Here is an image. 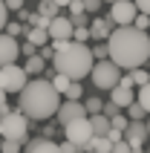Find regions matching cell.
I'll list each match as a JSON object with an SVG mask.
<instances>
[{
  "label": "cell",
  "instance_id": "6da1fadb",
  "mask_svg": "<svg viewBox=\"0 0 150 153\" xmlns=\"http://www.w3.org/2000/svg\"><path fill=\"white\" fill-rule=\"evenodd\" d=\"M110 61L118 69H139L150 61V35L136 29V26H118L107 38Z\"/></svg>",
  "mask_w": 150,
  "mask_h": 153
},
{
  "label": "cell",
  "instance_id": "7a4b0ae2",
  "mask_svg": "<svg viewBox=\"0 0 150 153\" xmlns=\"http://www.w3.org/2000/svg\"><path fill=\"white\" fill-rule=\"evenodd\" d=\"M61 107V95L55 93L52 81L46 78H35L20 90V113L26 119H52Z\"/></svg>",
  "mask_w": 150,
  "mask_h": 153
},
{
  "label": "cell",
  "instance_id": "3957f363",
  "mask_svg": "<svg viewBox=\"0 0 150 153\" xmlns=\"http://www.w3.org/2000/svg\"><path fill=\"white\" fill-rule=\"evenodd\" d=\"M52 67L58 75H67L69 81H81L92 72L95 67V58H92V49L87 43H75V41H67L55 52V58H52Z\"/></svg>",
  "mask_w": 150,
  "mask_h": 153
},
{
  "label": "cell",
  "instance_id": "277c9868",
  "mask_svg": "<svg viewBox=\"0 0 150 153\" xmlns=\"http://www.w3.org/2000/svg\"><path fill=\"white\" fill-rule=\"evenodd\" d=\"M26 136H29V119L17 110H9L3 119H0V139H12V142H20L23 145Z\"/></svg>",
  "mask_w": 150,
  "mask_h": 153
},
{
  "label": "cell",
  "instance_id": "5b68a950",
  "mask_svg": "<svg viewBox=\"0 0 150 153\" xmlns=\"http://www.w3.org/2000/svg\"><path fill=\"white\" fill-rule=\"evenodd\" d=\"M90 78H92V84L98 87V90H113V87H118V81H121V69L110 58L107 61H95Z\"/></svg>",
  "mask_w": 150,
  "mask_h": 153
},
{
  "label": "cell",
  "instance_id": "8992f818",
  "mask_svg": "<svg viewBox=\"0 0 150 153\" xmlns=\"http://www.w3.org/2000/svg\"><path fill=\"white\" fill-rule=\"evenodd\" d=\"M64 136H67V142H72L78 150H87V153H90V142L95 139V136H92V127H90V116L64 124Z\"/></svg>",
  "mask_w": 150,
  "mask_h": 153
},
{
  "label": "cell",
  "instance_id": "52a82bcc",
  "mask_svg": "<svg viewBox=\"0 0 150 153\" xmlns=\"http://www.w3.org/2000/svg\"><path fill=\"white\" fill-rule=\"evenodd\" d=\"M29 84V75H26L23 67H17V64H9V67H0V90L3 93H20L23 87Z\"/></svg>",
  "mask_w": 150,
  "mask_h": 153
},
{
  "label": "cell",
  "instance_id": "ba28073f",
  "mask_svg": "<svg viewBox=\"0 0 150 153\" xmlns=\"http://www.w3.org/2000/svg\"><path fill=\"white\" fill-rule=\"evenodd\" d=\"M136 15H139V9H136L133 0H116L113 9H110V20H113V26H133Z\"/></svg>",
  "mask_w": 150,
  "mask_h": 153
},
{
  "label": "cell",
  "instance_id": "9c48e42d",
  "mask_svg": "<svg viewBox=\"0 0 150 153\" xmlns=\"http://www.w3.org/2000/svg\"><path fill=\"white\" fill-rule=\"evenodd\" d=\"M147 139H150V136H147V124H144V121H130V124H127L124 142L130 145V150H133V153H144L142 145L147 142Z\"/></svg>",
  "mask_w": 150,
  "mask_h": 153
},
{
  "label": "cell",
  "instance_id": "30bf717a",
  "mask_svg": "<svg viewBox=\"0 0 150 153\" xmlns=\"http://www.w3.org/2000/svg\"><path fill=\"white\" fill-rule=\"evenodd\" d=\"M49 38L52 41H72V32H75V26H72V20L69 17H64V15H58V17H52L49 20Z\"/></svg>",
  "mask_w": 150,
  "mask_h": 153
},
{
  "label": "cell",
  "instance_id": "8fae6325",
  "mask_svg": "<svg viewBox=\"0 0 150 153\" xmlns=\"http://www.w3.org/2000/svg\"><path fill=\"white\" fill-rule=\"evenodd\" d=\"M17 58H20V43H17V38L0 35V67H9Z\"/></svg>",
  "mask_w": 150,
  "mask_h": 153
},
{
  "label": "cell",
  "instance_id": "7c38bea8",
  "mask_svg": "<svg viewBox=\"0 0 150 153\" xmlns=\"http://www.w3.org/2000/svg\"><path fill=\"white\" fill-rule=\"evenodd\" d=\"M55 116H58L61 127H64V124H69V121H75V119H87V110H84L81 101H64Z\"/></svg>",
  "mask_w": 150,
  "mask_h": 153
},
{
  "label": "cell",
  "instance_id": "4fadbf2b",
  "mask_svg": "<svg viewBox=\"0 0 150 153\" xmlns=\"http://www.w3.org/2000/svg\"><path fill=\"white\" fill-rule=\"evenodd\" d=\"M90 35L95 38V41L107 43V38L113 35V20H110V17H95V20L90 23Z\"/></svg>",
  "mask_w": 150,
  "mask_h": 153
},
{
  "label": "cell",
  "instance_id": "5bb4252c",
  "mask_svg": "<svg viewBox=\"0 0 150 153\" xmlns=\"http://www.w3.org/2000/svg\"><path fill=\"white\" fill-rule=\"evenodd\" d=\"M110 101L116 104V107H130V104L136 101V95H133V90H130V87H113V90H110Z\"/></svg>",
  "mask_w": 150,
  "mask_h": 153
},
{
  "label": "cell",
  "instance_id": "9a60e30c",
  "mask_svg": "<svg viewBox=\"0 0 150 153\" xmlns=\"http://www.w3.org/2000/svg\"><path fill=\"white\" fill-rule=\"evenodd\" d=\"M26 153H61V145H55L52 139H32L26 145Z\"/></svg>",
  "mask_w": 150,
  "mask_h": 153
},
{
  "label": "cell",
  "instance_id": "2e32d148",
  "mask_svg": "<svg viewBox=\"0 0 150 153\" xmlns=\"http://www.w3.org/2000/svg\"><path fill=\"white\" fill-rule=\"evenodd\" d=\"M26 41L32 43V46H38V49H43V46L49 43V32H46V29H35V26H29V29H26Z\"/></svg>",
  "mask_w": 150,
  "mask_h": 153
},
{
  "label": "cell",
  "instance_id": "e0dca14e",
  "mask_svg": "<svg viewBox=\"0 0 150 153\" xmlns=\"http://www.w3.org/2000/svg\"><path fill=\"white\" fill-rule=\"evenodd\" d=\"M90 127H92V136H107L110 133V119L107 116H90Z\"/></svg>",
  "mask_w": 150,
  "mask_h": 153
},
{
  "label": "cell",
  "instance_id": "ac0fdd59",
  "mask_svg": "<svg viewBox=\"0 0 150 153\" xmlns=\"http://www.w3.org/2000/svg\"><path fill=\"white\" fill-rule=\"evenodd\" d=\"M26 75H38V78H41V72H43V69H46V61H43L41 58V55H35V58H26Z\"/></svg>",
  "mask_w": 150,
  "mask_h": 153
},
{
  "label": "cell",
  "instance_id": "d6986e66",
  "mask_svg": "<svg viewBox=\"0 0 150 153\" xmlns=\"http://www.w3.org/2000/svg\"><path fill=\"white\" fill-rule=\"evenodd\" d=\"M110 150H113V142L107 136H95L90 142V153H110Z\"/></svg>",
  "mask_w": 150,
  "mask_h": 153
},
{
  "label": "cell",
  "instance_id": "ffe728a7",
  "mask_svg": "<svg viewBox=\"0 0 150 153\" xmlns=\"http://www.w3.org/2000/svg\"><path fill=\"white\" fill-rule=\"evenodd\" d=\"M58 12H61V9L55 6L52 0H41V3H38V15H41V17H46V20L58 17Z\"/></svg>",
  "mask_w": 150,
  "mask_h": 153
},
{
  "label": "cell",
  "instance_id": "44dd1931",
  "mask_svg": "<svg viewBox=\"0 0 150 153\" xmlns=\"http://www.w3.org/2000/svg\"><path fill=\"white\" fill-rule=\"evenodd\" d=\"M136 101L142 104V107H144V113L150 116V81H147L144 87H139V95H136Z\"/></svg>",
  "mask_w": 150,
  "mask_h": 153
},
{
  "label": "cell",
  "instance_id": "7402d4cb",
  "mask_svg": "<svg viewBox=\"0 0 150 153\" xmlns=\"http://www.w3.org/2000/svg\"><path fill=\"white\" fill-rule=\"evenodd\" d=\"M69 84H72V81H69L67 75H58V72H55V75H52V87H55V93L58 95H64L69 90Z\"/></svg>",
  "mask_w": 150,
  "mask_h": 153
},
{
  "label": "cell",
  "instance_id": "603a6c76",
  "mask_svg": "<svg viewBox=\"0 0 150 153\" xmlns=\"http://www.w3.org/2000/svg\"><path fill=\"white\" fill-rule=\"evenodd\" d=\"M130 81H133V87H144L150 81V75H147V69L144 67H139V69H133L130 72Z\"/></svg>",
  "mask_w": 150,
  "mask_h": 153
},
{
  "label": "cell",
  "instance_id": "cb8c5ba5",
  "mask_svg": "<svg viewBox=\"0 0 150 153\" xmlns=\"http://www.w3.org/2000/svg\"><path fill=\"white\" fill-rule=\"evenodd\" d=\"M144 116H147V113H144V107L139 101H133L130 107H127V119H130V121H142Z\"/></svg>",
  "mask_w": 150,
  "mask_h": 153
},
{
  "label": "cell",
  "instance_id": "d4e9b609",
  "mask_svg": "<svg viewBox=\"0 0 150 153\" xmlns=\"http://www.w3.org/2000/svg\"><path fill=\"white\" fill-rule=\"evenodd\" d=\"M101 107H104V101H101V98H95V95H92V98H87V104H84L87 116H98V113H101Z\"/></svg>",
  "mask_w": 150,
  "mask_h": 153
},
{
  "label": "cell",
  "instance_id": "484cf974",
  "mask_svg": "<svg viewBox=\"0 0 150 153\" xmlns=\"http://www.w3.org/2000/svg\"><path fill=\"white\" fill-rule=\"evenodd\" d=\"M64 95H67L69 101H78V98L84 95V84H81V81H72V84H69V90H67Z\"/></svg>",
  "mask_w": 150,
  "mask_h": 153
},
{
  "label": "cell",
  "instance_id": "4316f807",
  "mask_svg": "<svg viewBox=\"0 0 150 153\" xmlns=\"http://www.w3.org/2000/svg\"><path fill=\"white\" fill-rule=\"evenodd\" d=\"M87 38H92V35H90V26H75L72 41H75V43H87Z\"/></svg>",
  "mask_w": 150,
  "mask_h": 153
},
{
  "label": "cell",
  "instance_id": "83f0119b",
  "mask_svg": "<svg viewBox=\"0 0 150 153\" xmlns=\"http://www.w3.org/2000/svg\"><path fill=\"white\" fill-rule=\"evenodd\" d=\"M127 124H130V119H127V116H121V113L110 119V127H113V130H121V133L127 130Z\"/></svg>",
  "mask_w": 150,
  "mask_h": 153
},
{
  "label": "cell",
  "instance_id": "f1b7e54d",
  "mask_svg": "<svg viewBox=\"0 0 150 153\" xmlns=\"http://www.w3.org/2000/svg\"><path fill=\"white\" fill-rule=\"evenodd\" d=\"M0 153H20V142H12V139H0Z\"/></svg>",
  "mask_w": 150,
  "mask_h": 153
},
{
  "label": "cell",
  "instance_id": "f546056e",
  "mask_svg": "<svg viewBox=\"0 0 150 153\" xmlns=\"http://www.w3.org/2000/svg\"><path fill=\"white\" fill-rule=\"evenodd\" d=\"M133 26H136V29H142V32H147V29H150V17L139 12V15H136V20H133Z\"/></svg>",
  "mask_w": 150,
  "mask_h": 153
},
{
  "label": "cell",
  "instance_id": "4dcf8cb0",
  "mask_svg": "<svg viewBox=\"0 0 150 153\" xmlns=\"http://www.w3.org/2000/svg\"><path fill=\"white\" fill-rule=\"evenodd\" d=\"M92 58H98V61H107V58H110V52H107V43H98V46L92 49Z\"/></svg>",
  "mask_w": 150,
  "mask_h": 153
},
{
  "label": "cell",
  "instance_id": "1f68e13d",
  "mask_svg": "<svg viewBox=\"0 0 150 153\" xmlns=\"http://www.w3.org/2000/svg\"><path fill=\"white\" fill-rule=\"evenodd\" d=\"M6 35H9V38H15V35H26V29L20 23H6Z\"/></svg>",
  "mask_w": 150,
  "mask_h": 153
},
{
  "label": "cell",
  "instance_id": "d6a6232c",
  "mask_svg": "<svg viewBox=\"0 0 150 153\" xmlns=\"http://www.w3.org/2000/svg\"><path fill=\"white\" fill-rule=\"evenodd\" d=\"M20 55H26V58H35V55H38V46H32L29 41L20 43Z\"/></svg>",
  "mask_w": 150,
  "mask_h": 153
},
{
  "label": "cell",
  "instance_id": "836d02e7",
  "mask_svg": "<svg viewBox=\"0 0 150 153\" xmlns=\"http://www.w3.org/2000/svg\"><path fill=\"white\" fill-rule=\"evenodd\" d=\"M3 6H6V12H20L23 9V0H3Z\"/></svg>",
  "mask_w": 150,
  "mask_h": 153
},
{
  "label": "cell",
  "instance_id": "e575fe53",
  "mask_svg": "<svg viewBox=\"0 0 150 153\" xmlns=\"http://www.w3.org/2000/svg\"><path fill=\"white\" fill-rule=\"evenodd\" d=\"M101 116H107V119H113V116H118V107L113 101L110 104H104V107H101Z\"/></svg>",
  "mask_w": 150,
  "mask_h": 153
},
{
  "label": "cell",
  "instance_id": "d590c367",
  "mask_svg": "<svg viewBox=\"0 0 150 153\" xmlns=\"http://www.w3.org/2000/svg\"><path fill=\"white\" fill-rule=\"evenodd\" d=\"M69 12H72V15H84V12H87V9H84V0H72V3H69Z\"/></svg>",
  "mask_w": 150,
  "mask_h": 153
},
{
  "label": "cell",
  "instance_id": "8d00e7d4",
  "mask_svg": "<svg viewBox=\"0 0 150 153\" xmlns=\"http://www.w3.org/2000/svg\"><path fill=\"white\" fill-rule=\"evenodd\" d=\"M107 139H110V142H113V145H118V142H124V133H121V130H113V127H110Z\"/></svg>",
  "mask_w": 150,
  "mask_h": 153
},
{
  "label": "cell",
  "instance_id": "74e56055",
  "mask_svg": "<svg viewBox=\"0 0 150 153\" xmlns=\"http://www.w3.org/2000/svg\"><path fill=\"white\" fill-rule=\"evenodd\" d=\"M133 3H136V9H139L142 15H147V17H150V0H133Z\"/></svg>",
  "mask_w": 150,
  "mask_h": 153
},
{
  "label": "cell",
  "instance_id": "f35d334b",
  "mask_svg": "<svg viewBox=\"0 0 150 153\" xmlns=\"http://www.w3.org/2000/svg\"><path fill=\"white\" fill-rule=\"evenodd\" d=\"M110 153H133V150H130L127 142H118V145H113V150H110Z\"/></svg>",
  "mask_w": 150,
  "mask_h": 153
},
{
  "label": "cell",
  "instance_id": "ab89813d",
  "mask_svg": "<svg viewBox=\"0 0 150 153\" xmlns=\"http://www.w3.org/2000/svg\"><path fill=\"white\" fill-rule=\"evenodd\" d=\"M6 23H9V12L3 6V0H0V29H6Z\"/></svg>",
  "mask_w": 150,
  "mask_h": 153
},
{
  "label": "cell",
  "instance_id": "60d3db41",
  "mask_svg": "<svg viewBox=\"0 0 150 153\" xmlns=\"http://www.w3.org/2000/svg\"><path fill=\"white\" fill-rule=\"evenodd\" d=\"M69 20H72V26H87V12L84 15H72Z\"/></svg>",
  "mask_w": 150,
  "mask_h": 153
},
{
  "label": "cell",
  "instance_id": "b9f144b4",
  "mask_svg": "<svg viewBox=\"0 0 150 153\" xmlns=\"http://www.w3.org/2000/svg\"><path fill=\"white\" fill-rule=\"evenodd\" d=\"M98 6H101V0H84V9L87 12H98Z\"/></svg>",
  "mask_w": 150,
  "mask_h": 153
},
{
  "label": "cell",
  "instance_id": "7bdbcfd3",
  "mask_svg": "<svg viewBox=\"0 0 150 153\" xmlns=\"http://www.w3.org/2000/svg\"><path fill=\"white\" fill-rule=\"evenodd\" d=\"M38 55H41L43 61H46V58H55V49H52V46H43V49L38 52Z\"/></svg>",
  "mask_w": 150,
  "mask_h": 153
},
{
  "label": "cell",
  "instance_id": "ee69618b",
  "mask_svg": "<svg viewBox=\"0 0 150 153\" xmlns=\"http://www.w3.org/2000/svg\"><path fill=\"white\" fill-rule=\"evenodd\" d=\"M61 153H78V147H75L72 142H64V145H61Z\"/></svg>",
  "mask_w": 150,
  "mask_h": 153
},
{
  "label": "cell",
  "instance_id": "f6af8a7d",
  "mask_svg": "<svg viewBox=\"0 0 150 153\" xmlns=\"http://www.w3.org/2000/svg\"><path fill=\"white\" fill-rule=\"evenodd\" d=\"M17 17H20V20H26V23H29V17H32V12H26V9H20V12H17Z\"/></svg>",
  "mask_w": 150,
  "mask_h": 153
},
{
  "label": "cell",
  "instance_id": "bcb514c9",
  "mask_svg": "<svg viewBox=\"0 0 150 153\" xmlns=\"http://www.w3.org/2000/svg\"><path fill=\"white\" fill-rule=\"evenodd\" d=\"M52 3H55V6H58V9H64V6H69L72 0H52Z\"/></svg>",
  "mask_w": 150,
  "mask_h": 153
},
{
  "label": "cell",
  "instance_id": "7dc6e473",
  "mask_svg": "<svg viewBox=\"0 0 150 153\" xmlns=\"http://www.w3.org/2000/svg\"><path fill=\"white\" fill-rule=\"evenodd\" d=\"M0 107H6V93L0 90Z\"/></svg>",
  "mask_w": 150,
  "mask_h": 153
},
{
  "label": "cell",
  "instance_id": "c3c4849f",
  "mask_svg": "<svg viewBox=\"0 0 150 153\" xmlns=\"http://www.w3.org/2000/svg\"><path fill=\"white\" fill-rule=\"evenodd\" d=\"M147 136H150V119H147Z\"/></svg>",
  "mask_w": 150,
  "mask_h": 153
},
{
  "label": "cell",
  "instance_id": "681fc988",
  "mask_svg": "<svg viewBox=\"0 0 150 153\" xmlns=\"http://www.w3.org/2000/svg\"><path fill=\"white\" fill-rule=\"evenodd\" d=\"M110 3H116V0H110Z\"/></svg>",
  "mask_w": 150,
  "mask_h": 153
},
{
  "label": "cell",
  "instance_id": "f907efd6",
  "mask_svg": "<svg viewBox=\"0 0 150 153\" xmlns=\"http://www.w3.org/2000/svg\"><path fill=\"white\" fill-rule=\"evenodd\" d=\"M147 153H150V147H147Z\"/></svg>",
  "mask_w": 150,
  "mask_h": 153
}]
</instances>
